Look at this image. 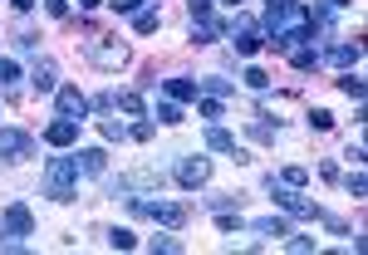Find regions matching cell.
<instances>
[{"label":"cell","instance_id":"obj_1","mask_svg":"<svg viewBox=\"0 0 368 255\" xmlns=\"http://www.w3.org/2000/svg\"><path fill=\"white\" fill-rule=\"evenodd\" d=\"M74 182H79V162L74 158H55V162L44 167V196L69 201L74 196Z\"/></svg>","mask_w":368,"mask_h":255},{"label":"cell","instance_id":"obj_2","mask_svg":"<svg viewBox=\"0 0 368 255\" xmlns=\"http://www.w3.org/2000/svg\"><path fill=\"white\" fill-rule=\"evenodd\" d=\"M128 207H133V216H152V221H163V226H182V221H187V207H182V201H147V196H133Z\"/></svg>","mask_w":368,"mask_h":255},{"label":"cell","instance_id":"obj_3","mask_svg":"<svg viewBox=\"0 0 368 255\" xmlns=\"http://www.w3.org/2000/svg\"><path fill=\"white\" fill-rule=\"evenodd\" d=\"M270 191H275V207H285L290 216H304V221H324V211L314 207V201H304V196H300V187H285V182H275V177H270Z\"/></svg>","mask_w":368,"mask_h":255},{"label":"cell","instance_id":"obj_4","mask_svg":"<svg viewBox=\"0 0 368 255\" xmlns=\"http://www.w3.org/2000/svg\"><path fill=\"white\" fill-rule=\"evenodd\" d=\"M226 35H231V44H236V55H246V59L255 55L260 44H266V30H260L250 15H236V20L226 25Z\"/></svg>","mask_w":368,"mask_h":255},{"label":"cell","instance_id":"obj_5","mask_svg":"<svg viewBox=\"0 0 368 255\" xmlns=\"http://www.w3.org/2000/svg\"><path fill=\"white\" fill-rule=\"evenodd\" d=\"M89 59H93L98 69H118V64H128V44H118V39H109V35H93Z\"/></svg>","mask_w":368,"mask_h":255},{"label":"cell","instance_id":"obj_6","mask_svg":"<svg viewBox=\"0 0 368 255\" xmlns=\"http://www.w3.org/2000/svg\"><path fill=\"white\" fill-rule=\"evenodd\" d=\"M35 152V138L20 133V128H0V158H10V162H25Z\"/></svg>","mask_w":368,"mask_h":255},{"label":"cell","instance_id":"obj_7","mask_svg":"<svg viewBox=\"0 0 368 255\" xmlns=\"http://www.w3.org/2000/svg\"><path fill=\"white\" fill-rule=\"evenodd\" d=\"M206 182H212V162H206V158H182V162H177V187L196 191V187H206Z\"/></svg>","mask_w":368,"mask_h":255},{"label":"cell","instance_id":"obj_8","mask_svg":"<svg viewBox=\"0 0 368 255\" xmlns=\"http://www.w3.org/2000/svg\"><path fill=\"white\" fill-rule=\"evenodd\" d=\"M55 104H59V118H74V123L89 113V98L79 88H55Z\"/></svg>","mask_w":368,"mask_h":255},{"label":"cell","instance_id":"obj_9","mask_svg":"<svg viewBox=\"0 0 368 255\" xmlns=\"http://www.w3.org/2000/svg\"><path fill=\"white\" fill-rule=\"evenodd\" d=\"M74 138H79V123L74 118H55V123L44 128V142L49 147H74Z\"/></svg>","mask_w":368,"mask_h":255},{"label":"cell","instance_id":"obj_10","mask_svg":"<svg viewBox=\"0 0 368 255\" xmlns=\"http://www.w3.org/2000/svg\"><path fill=\"white\" fill-rule=\"evenodd\" d=\"M206 147H212V152H231L236 162H246V147H236V138H231L226 128H217V123L206 128Z\"/></svg>","mask_w":368,"mask_h":255},{"label":"cell","instance_id":"obj_11","mask_svg":"<svg viewBox=\"0 0 368 255\" xmlns=\"http://www.w3.org/2000/svg\"><path fill=\"white\" fill-rule=\"evenodd\" d=\"M163 187V172H128L118 177V191H157Z\"/></svg>","mask_w":368,"mask_h":255},{"label":"cell","instance_id":"obj_12","mask_svg":"<svg viewBox=\"0 0 368 255\" xmlns=\"http://www.w3.org/2000/svg\"><path fill=\"white\" fill-rule=\"evenodd\" d=\"M0 221H6L15 236H30V231H35V216H30V207H20V201H15V207H6V216H0Z\"/></svg>","mask_w":368,"mask_h":255},{"label":"cell","instance_id":"obj_13","mask_svg":"<svg viewBox=\"0 0 368 255\" xmlns=\"http://www.w3.org/2000/svg\"><path fill=\"white\" fill-rule=\"evenodd\" d=\"M30 84H35L39 93H55V88H59V74H55V64H49V59H39V64H35V74H30Z\"/></svg>","mask_w":368,"mask_h":255},{"label":"cell","instance_id":"obj_14","mask_svg":"<svg viewBox=\"0 0 368 255\" xmlns=\"http://www.w3.org/2000/svg\"><path fill=\"white\" fill-rule=\"evenodd\" d=\"M74 162H79V172H89V177H98V172H103V162H109V152H103V147H84V152H79V158H74Z\"/></svg>","mask_w":368,"mask_h":255},{"label":"cell","instance_id":"obj_15","mask_svg":"<svg viewBox=\"0 0 368 255\" xmlns=\"http://www.w3.org/2000/svg\"><path fill=\"white\" fill-rule=\"evenodd\" d=\"M358 55H363V44H329V64H339V69H353Z\"/></svg>","mask_w":368,"mask_h":255},{"label":"cell","instance_id":"obj_16","mask_svg":"<svg viewBox=\"0 0 368 255\" xmlns=\"http://www.w3.org/2000/svg\"><path fill=\"white\" fill-rule=\"evenodd\" d=\"M163 88H167L172 104H192V98H196V79H167Z\"/></svg>","mask_w":368,"mask_h":255},{"label":"cell","instance_id":"obj_17","mask_svg":"<svg viewBox=\"0 0 368 255\" xmlns=\"http://www.w3.org/2000/svg\"><path fill=\"white\" fill-rule=\"evenodd\" d=\"M196 93H212V98H226V93H231V79H221V74H206V79H196Z\"/></svg>","mask_w":368,"mask_h":255},{"label":"cell","instance_id":"obj_18","mask_svg":"<svg viewBox=\"0 0 368 255\" xmlns=\"http://www.w3.org/2000/svg\"><path fill=\"white\" fill-rule=\"evenodd\" d=\"M290 64L304 74V69H314V64H320V49H309V44H300V49H290Z\"/></svg>","mask_w":368,"mask_h":255},{"label":"cell","instance_id":"obj_19","mask_svg":"<svg viewBox=\"0 0 368 255\" xmlns=\"http://www.w3.org/2000/svg\"><path fill=\"white\" fill-rule=\"evenodd\" d=\"M250 226H255L260 236H275V240H280V236H290V226H285L280 216H260V221H250Z\"/></svg>","mask_w":368,"mask_h":255},{"label":"cell","instance_id":"obj_20","mask_svg":"<svg viewBox=\"0 0 368 255\" xmlns=\"http://www.w3.org/2000/svg\"><path fill=\"white\" fill-rule=\"evenodd\" d=\"M157 25H163V15H157V10H147V6H142V10L133 15V30H138V35H152Z\"/></svg>","mask_w":368,"mask_h":255},{"label":"cell","instance_id":"obj_21","mask_svg":"<svg viewBox=\"0 0 368 255\" xmlns=\"http://www.w3.org/2000/svg\"><path fill=\"white\" fill-rule=\"evenodd\" d=\"M0 84H6L10 93H20V64L15 59H0Z\"/></svg>","mask_w":368,"mask_h":255},{"label":"cell","instance_id":"obj_22","mask_svg":"<svg viewBox=\"0 0 368 255\" xmlns=\"http://www.w3.org/2000/svg\"><path fill=\"white\" fill-rule=\"evenodd\" d=\"M113 104H118L123 113H133V118H142V98H138V93H113Z\"/></svg>","mask_w":368,"mask_h":255},{"label":"cell","instance_id":"obj_23","mask_svg":"<svg viewBox=\"0 0 368 255\" xmlns=\"http://www.w3.org/2000/svg\"><path fill=\"white\" fill-rule=\"evenodd\" d=\"M241 79H246V84H250L255 93H266V88H270V74H266V69H255V64H250V69H246Z\"/></svg>","mask_w":368,"mask_h":255},{"label":"cell","instance_id":"obj_24","mask_svg":"<svg viewBox=\"0 0 368 255\" xmlns=\"http://www.w3.org/2000/svg\"><path fill=\"white\" fill-rule=\"evenodd\" d=\"M339 88L353 98V104H363V79H358V74H344V79H339Z\"/></svg>","mask_w":368,"mask_h":255},{"label":"cell","instance_id":"obj_25","mask_svg":"<svg viewBox=\"0 0 368 255\" xmlns=\"http://www.w3.org/2000/svg\"><path fill=\"white\" fill-rule=\"evenodd\" d=\"M309 128H314V133H329V128H334V113H329V108H314V113H309Z\"/></svg>","mask_w":368,"mask_h":255},{"label":"cell","instance_id":"obj_26","mask_svg":"<svg viewBox=\"0 0 368 255\" xmlns=\"http://www.w3.org/2000/svg\"><path fill=\"white\" fill-rule=\"evenodd\" d=\"M109 245H113V250H133L138 236H133V231H109Z\"/></svg>","mask_w":368,"mask_h":255},{"label":"cell","instance_id":"obj_27","mask_svg":"<svg viewBox=\"0 0 368 255\" xmlns=\"http://www.w3.org/2000/svg\"><path fill=\"white\" fill-rule=\"evenodd\" d=\"M157 123H182V108L172 104V98H167V104H157Z\"/></svg>","mask_w":368,"mask_h":255},{"label":"cell","instance_id":"obj_28","mask_svg":"<svg viewBox=\"0 0 368 255\" xmlns=\"http://www.w3.org/2000/svg\"><path fill=\"white\" fill-rule=\"evenodd\" d=\"M152 250H163V255H177V250H182V240H177V236H152Z\"/></svg>","mask_w":368,"mask_h":255},{"label":"cell","instance_id":"obj_29","mask_svg":"<svg viewBox=\"0 0 368 255\" xmlns=\"http://www.w3.org/2000/svg\"><path fill=\"white\" fill-rule=\"evenodd\" d=\"M280 182H285V187H304V182H309V172H304V167H285V172H280Z\"/></svg>","mask_w":368,"mask_h":255},{"label":"cell","instance_id":"obj_30","mask_svg":"<svg viewBox=\"0 0 368 255\" xmlns=\"http://www.w3.org/2000/svg\"><path fill=\"white\" fill-rule=\"evenodd\" d=\"M201 118L217 123V118H221V98H201Z\"/></svg>","mask_w":368,"mask_h":255},{"label":"cell","instance_id":"obj_31","mask_svg":"<svg viewBox=\"0 0 368 255\" xmlns=\"http://www.w3.org/2000/svg\"><path fill=\"white\" fill-rule=\"evenodd\" d=\"M192 6V20H212V0H187Z\"/></svg>","mask_w":368,"mask_h":255},{"label":"cell","instance_id":"obj_32","mask_svg":"<svg viewBox=\"0 0 368 255\" xmlns=\"http://www.w3.org/2000/svg\"><path fill=\"white\" fill-rule=\"evenodd\" d=\"M128 133H133V138H138V142H147V138H152V133H157V123H147V118H142V123H133V128H128Z\"/></svg>","mask_w":368,"mask_h":255},{"label":"cell","instance_id":"obj_33","mask_svg":"<svg viewBox=\"0 0 368 255\" xmlns=\"http://www.w3.org/2000/svg\"><path fill=\"white\" fill-rule=\"evenodd\" d=\"M217 226H221V231H241V216H236V211H217Z\"/></svg>","mask_w":368,"mask_h":255},{"label":"cell","instance_id":"obj_34","mask_svg":"<svg viewBox=\"0 0 368 255\" xmlns=\"http://www.w3.org/2000/svg\"><path fill=\"white\" fill-rule=\"evenodd\" d=\"M109 6H113L118 15H138V10H142V0H109Z\"/></svg>","mask_w":368,"mask_h":255},{"label":"cell","instance_id":"obj_35","mask_svg":"<svg viewBox=\"0 0 368 255\" xmlns=\"http://www.w3.org/2000/svg\"><path fill=\"white\" fill-rule=\"evenodd\" d=\"M103 138H109V142H123L128 128H123V123H103Z\"/></svg>","mask_w":368,"mask_h":255},{"label":"cell","instance_id":"obj_36","mask_svg":"<svg viewBox=\"0 0 368 255\" xmlns=\"http://www.w3.org/2000/svg\"><path fill=\"white\" fill-rule=\"evenodd\" d=\"M44 10L55 15V20H64V15H69V0H44Z\"/></svg>","mask_w":368,"mask_h":255},{"label":"cell","instance_id":"obj_37","mask_svg":"<svg viewBox=\"0 0 368 255\" xmlns=\"http://www.w3.org/2000/svg\"><path fill=\"white\" fill-rule=\"evenodd\" d=\"M363 191H368V177L353 172V177H349V196H363Z\"/></svg>","mask_w":368,"mask_h":255},{"label":"cell","instance_id":"obj_38","mask_svg":"<svg viewBox=\"0 0 368 255\" xmlns=\"http://www.w3.org/2000/svg\"><path fill=\"white\" fill-rule=\"evenodd\" d=\"M290 250H295V255H309L314 240H309V236H290Z\"/></svg>","mask_w":368,"mask_h":255},{"label":"cell","instance_id":"obj_39","mask_svg":"<svg viewBox=\"0 0 368 255\" xmlns=\"http://www.w3.org/2000/svg\"><path fill=\"white\" fill-rule=\"evenodd\" d=\"M295 6H300V0H270L266 10H295Z\"/></svg>","mask_w":368,"mask_h":255},{"label":"cell","instance_id":"obj_40","mask_svg":"<svg viewBox=\"0 0 368 255\" xmlns=\"http://www.w3.org/2000/svg\"><path fill=\"white\" fill-rule=\"evenodd\" d=\"M349 6V0H324V10H344Z\"/></svg>","mask_w":368,"mask_h":255},{"label":"cell","instance_id":"obj_41","mask_svg":"<svg viewBox=\"0 0 368 255\" xmlns=\"http://www.w3.org/2000/svg\"><path fill=\"white\" fill-rule=\"evenodd\" d=\"M79 6H84V10H98V6H103V0H79Z\"/></svg>","mask_w":368,"mask_h":255},{"label":"cell","instance_id":"obj_42","mask_svg":"<svg viewBox=\"0 0 368 255\" xmlns=\"http://www.w3.org/2000/svg\"><path fill=\"white\" fill-rule=\"evenodd\" d=\"M30 6H35V0H15V10H30Z\"/></svg>","mask_w":368,"mask_h":255},{"label":"cell","instance_id":"obj_43","mask_svg":"<svg viewBox=\"0 0 368 255\" xmlns=\"http://www.w3.org/2000/svg\"><path fill=\"white\" fill-rule=\"evenodd\" d=\"M226 6H236V10H241V0H226Z\"/></svg>","mask_w":368,"mask_h":255}]
</instances>
